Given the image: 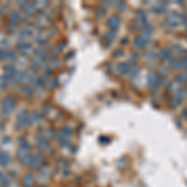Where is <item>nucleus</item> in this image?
<instances>
[{"mask_svg":"<svg viewBox=\"0 0 187 187\" xmlns=\"http://www.w3.org/2000/svg\"><path fill=\"white\" fill-rule=\"evenodd\" d=\"M171 56H172V55H171V53H170V51H167V50H163L162 53L160 54V58L161 59H165V60H170Z\"/></svg>","mask_w":187,"mask_h":187,"instance_id":"f257e3e1","label":"nucleus"},{"mask_svg":"<svg viewBox=\"0 0 187 187\" xmlns=\"http://www.w3.org/2000/svg\"><path fill=\"white\" fill-rule=\"evenodd\" d=\"M176 80H177V82H181V84H182V82L186 81V76L185 75H177L176 76Z\"/></svg>","mask_w":187,"mask_h":187,"instance_id":"f03ea898","label":"nucleus"},{"mask_svg":"<svg viewBox=\"0 0 187 187\" xmlns=\"http://www.w3.org/2000/svg\"><path fill=\"white\" fill-rule=\"evenodd\" d=\"M180 92H178V98L181 100V98H185L186 96H187V91L186 90H178Z\"/></svg>","mask_w":187,"mask_h":187,"instance_id":"7ed1b4c3","label":"nucleus"},{"mask_svg":"<svg viewBox=\"0 0 187 187\" xmlns=\"http://www.w3.org/2000/svg\"><path fill=\"white\" fill-rule=\"evenodd\" d=\"M181 66H186V67H187V56L181 60Z\"/></svg>","mask_w":187,"mask_h":187,"instance_id":"20e7f679","label":"nucleus"},{"mask_svg":"<svg viewBox=\"0 0 187 187\" xmlns=\"http://www.w3.org/2000/svg\"><path fill=\"white\" fill-rule=\"evenodd\" d=\"M182 116H187V108H185L183 112H182Z\"/></svg>","mask_w":187,"mask_h":187,"instance_id":"39448f33","label":"nucleus"},{"mask_svg":"<svg viewBox=\"0 0 187 187\" xmlns=\"http://www.w3.org/2000/svg\"><path fill=\"white\" fill-rule=\"evenodd\" d=\"M186 69H187V67H186Z\"/></svg>","mask_w":187,"mask_h":187,"instance_id":"423d86ee","label":"nucleus"}]
</instances>
